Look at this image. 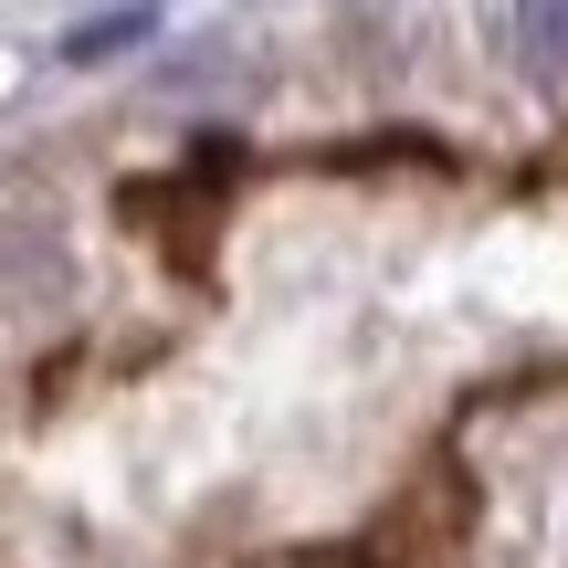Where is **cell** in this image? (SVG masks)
I'll return each mask as SVG.
<instances>
[{
	"label": "cell",
	"mask_w": 568,
	"mask_h": 568,
	"mask_svg": "<svg viewBox=\"0 0 568 568\" xmlns=\"http://www.w3.org/2000/svg\"><path fill=\"white\" fill-rule=\"evenodd\" d=\"M126 42H148V11H105V21H84L63 53H74V63H105V53H126Z\"/></svg>",
	"instance_id": "cell-2"
},
{
	"label": "cell",
	"mask_w": 568,
	"mask_h": 568,
	"mask_svg": "<svg viewBox=\"0 0 568 568\" xmlns=\"http://www.w3.org/2000/svg\"><path fill=\"white\" fill-rule=\"evenodd\" d=\"M516 53H527V74L568 84V0H516Z\"/></svg>",
	"instance_id": "cell-1"
}]
</instances>
